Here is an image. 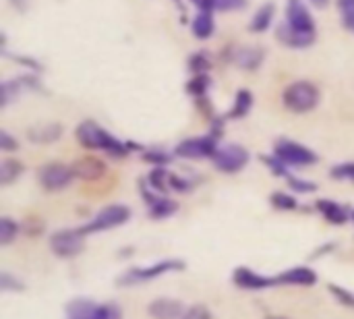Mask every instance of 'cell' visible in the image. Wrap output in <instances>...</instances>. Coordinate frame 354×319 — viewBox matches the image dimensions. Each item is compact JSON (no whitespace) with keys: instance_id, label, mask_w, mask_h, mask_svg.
Masks as SVG:
<instances>
[{"instance_id":"1","label":"cell","mask_w":354,"mask_h":319,"mask_svg":"<svg viewBox=\"0 0 354 319\" xmlns=\"http://www.w3.org/2000/svg\"><path fill=\"white\" fill-rule=\"evenodd\" d=\"M75 137H77L79 145H83L87 149L106 152V154H110L114 158H124L131 152L129 145H127V141H118L106 129H102L95 120H83V122H79L77 129H75Z\"/></svg>"},{"instance_id":"2","label":"cell","mask_w":354,"mask_h":319,"mask_svg":"<svg viewBox=\"0 0 354 319\" xmlns=\"http://www.w3.org/2000/svg\"><path fill=\"white\" fill-rule=\"evenodd\" d=\"M319 98L322 93L311 81H292L282 93V104L295 114H305L319 104Z\"/></svg>"},{"instance_id":"3","label":"cell","mask_w":354,"mask_h":319,"mask_svg":"<svg viewBox=\"0 0 354 319\" xmlns=\"http://www.w3.org/2000/svg\"><path fill=\"white\" fill-rule=\"evenodd\" d=\"M187 266L185 262L180 259H164V262H158L153 266H147V268H133L129 272H124L116 284L118 286H135V284H143V282H149V280H156L164 274H172V272H183Z\"/></svg>"},{"instance_id":"4","label":"cell","mask_w":354,"mask_h":319,"mask_svg":"<svg viewBox=\"0 0 354 319\" xmlns=\"http://www.w3.org/2000/svg\"><path fill=\"white\" fill-rule=\"evenodd\" d=\"M131 218V210L124 203H112L106 206L104 210H100L85 226H81L83 235H95V233H106L112 228H118L122 224H127Z\"/></svg>"},{"instance_id":"5","label":"cell","mask_w":354,"mask_h":319,"mask_svg":"<svg viewBox=\"0 0 354 319\" xmlns=\"http://www.w3.org/2000/svg\"><path fill=\"white\" fill-rule=\"evenodd\" d=\"M274 154L288 166V168H305V166H313L319 162L317 154L292 139H278L274 143Z\"/></svg>"},{"instance_id":"6","label":"cell","mask_w":354,"mask_h":319,"mask_svg":"<svg viewBox=\"0 0 354 319\" xmlns=\"http://www.w3.org/2000/svg\"><path fill=\"white\" fill-rule=\"evenodd\" d=\"M251 160L249 149H245L239 143H226V145H218V149L212 156L214 166L224 172V174H236L241 172Z\"/></svg>"},{"instance_id":"7","label":"cell","mask_w":354,"mask_h":319,"mask_svg":"<svg viewBox=\"0 0 354 319\" xmlns=\"http://www.w3.org/2000/svg\"><path fill=\"white\" fill-rule=\"evenodd\" d=\"M85 237L81 228H62L50 237V249L60 259L77 257L85 249Z\"/></svg>"},{"instance_id":"8","label":"cell","mask_w":354,"mask_h":319,"mask_svg":"<svg viewBox=\"0 0 354 319\" xmlns=\"http://www.w3.org/2000/svg\"><path fill=\"white\" fill-rule=\"evenodd\" d=\"M75 179L77 176L73 172V166H66V164H60V162L44 164L37 170V181H39L41 189L48 191V193H56V191L66 189Z\"/></svg>"},{"instance_id":"9","label":"cell","mask_w":354,"mask_h":319,"mask_svg":"<svg viewBox=\"0 0 354 319\" xmlns=\"http://www.w3.org/2000/svg\"><path fill=\"white\" fill-rule=\"evenodd\" d=\"M220 139L216 135H203V137H189L180 141L174 149V156L185 158V160H201V158H212L214 152L218 149Z\"/></svg>"},{"instance_id":"10","label":"cell","mask_w":354,"mask_h":319,"mask_svg":"<svg viewBox=\"0 0 354 319\" xmlns=\"http://www.w3.org/2000/svg\"><path fill=\"white\" fill-rule=\"evenodd\" d=\"M284 23H288L292 29H297L301 33L317 35L315 21L303 0H286V21Z\"/></svg>"},{"instance_id":"11","label":"cell","mask_w":354,"mask_h":319,"mask_svg":"<svg viewBox=\"0 0 354 319\" xmlns=\"http://www.w3.org/2000/svg\"><path fill=\"white\" fill-rule=\"evenodd\" d=\"M232 282L243 291H266L278 286V276H263L251 268H236L232 272Z\"/></svg>"},{"instance_id":"12","label":"cell","mask_w":354,"mask_h":319,"mask_svg":"<svg viewBox=\"0 0 354 319\" xmlns=\"http://www.w3.org/2000/svg\"><path fill=\"white\" fill-rule=\"evenodd\" d=\"M141 195L147 203V212L153 220H164L170 218L178 212V203L174 199H168L166 195H153L141 185Z\"/></svg>"},{"instance_id":"13","label":"cell","mask_w":354,"mask_h":319,"mask_svg":"<svg viewBox=\"0 0 354 319\" xmlns=\"http://www.w3.org/2000/svg\"><path fill=\"white\" fill-rule=\"evenodd\" d=\"M73 172L77 179L81 181H97L106 174V164L104 160L100 158H93V156H83V158H77L73 164Z\"/></svg>"},{"instance_id":"14","label":"cell","mask_w":354,"mask_h":319,"mask_svg":"<svg viewBox=\"0 0 354 319\" xmlns=\"http://www.w3.org/2000/svg\"><path fill=\"white\" fill-rule=\"evenodd\" d=\"M276 37L282 46L286 48H292V50H303V48H309L317 35H309V33H301L297 29H292L288 23H280L278 29H276Z\"/></svg>"},{"instance_id":"15","label":"cell","mask_w":354,"mask_h":319,"mask_svg":"<svg viewBox=\"0 0 354 319\" xmlns=\"http://www.w3.org/2000/svg\"><path fill=\"white\" fill-rule=\"evenodd\" d=\"M185 311V303L178 299H156L147 307V313L153 319H180Z\"/></svg>"},{"instance_id":"16","label":"cell","mask_w":354,"mask_h":319,"mask_svg":"<svg viewBox=\"0 0 354 319\" xmlns=\"http://www.w3.org/2000/svg\"><path fill=\"white\" fill-rule=\"evenodd\" d=\"M315 210L330 222V224H336V226H342L348 222L351 218V210L344 208L342 203L338 201H332V199H319L315 203Z\"/></svg>"},{"instance_id":"17","label":"cell","mask_w":354,"mask_h":319,"mask_svg":"<svg viewBox=\"0 0 354 319\" xmlns=\"http://www.w3.org/2000/svg\"><path fill=\"white\" fill-rule=\"evenodd\" d=\"M278 282L292 284V286H313V284H317V274L307 266H297V268H290V270L278 274Z\"/></svg>"},{"instance_id":"18","label":"cell","mask_w":354,"mask_h":319,"mask_svg":"<svg viewBox=\"0 0 354 319\" xmlns=\"http://www.w3.org/2000/svg\"><path fill=\"white\" fill-rule=\"evenodd\" d=\"M263 50L261 48H253V46H245V48H236L232 52V62L243 69V71H255L261 66L263 62Z\"/></svg>"},{"instance_id":"19","label":"cell","mask_w":354,"mask_h":319,"mask_svg":"<svg viewBox=\"0 0 354 319\" xmlns=\"http://www.w3.org/2000/svg\"><path fill=\"white\" fill-rule=\"evenodd\" d=\"M100 307L102 305H97L95 301L79 297V299H73L66 305L64 313H66V319H97Z\"/></svg>"},{"instance_id":"20","label":"cell","mask_w":354,"mask_h":319,"mask_svg":"<svg viewBox=\"0 0 354 319\" xmlns=\"http://www.w3.org/2000/svg\"><path fill=\"white\" fill-rule=\"evenodd\" d=\"M274 17H276V4H274V2L261 4V6L255 10L253 19H251V23H249V31H251V33H266V31L272 27Z\"/></svg>"},{"instance_id":"21","label":"cell","mask_w":354,"mask_h":319,"mask_svg":"<svg viewBox=\"0 0 354 319\" xmlns=\"http://www.w3.org/2000/svg\"><path fill=\"white\" fill-rule=\"evenodd\" d=\"M60 135H62V127L56 125V122H52V125H37V127H31L27 131L29 141L41 143V145L44 143H54Z\"/></svg>"},{"instance_id":"22","label":"cell","mask_w":354,"mask_h":319,"mask_svg":"<svg viewBox=\"0 0 354 319\" xmlns=\"http://www.w3.org/2000/svg\"><path fill=\"white\" fill-rule=\"evenodd\" d=\"M216 29V23H214V12L212 10H199L191 23V31L197 39H207L212 37Z\"/></svg>"},{"instance_id":"23","label":"cell","mask_w":354,"mask_h":319,"mask_svg":"<svg viewBox=\"0 0 354 319\" xmlns=\"http://www.w3.org/2000/svg\"><path fill=\"white\" fill-rule=\"evenodd\" d=\"M25 166L19 162V160H12V158H4L0 162V185L2 187H8L12 185L21 174H23Z\"/></svg>"},{"instance_id":"24","label":"cell","mask_w":354,"mask_h":319,"mask_svg":"<svg viewBox=\"0 0 354 319\" xmlns=\"http://www.w3.org/2000/svg\"><path fill=\"white\" fill-rule=\"evenodd\" d=\"M253 108V93L249 89H241L234 98V104L228 112V118H243Z\"/></svg>"},{"instance_id":"25","label":"cell","mask_w":354,"mask_h":319,"mask_svg":"<svg viewBox=\"0 0 354 319\" xmlns=\"http://www.w3.org/2000/svg\"><path fill=\"white\" fill-rule=\"evenodd\" d=\"M27 87L23 79H15V81H4L0 87V106L6 108L12 100H17L21 95V89Z\"/></svg>"},{"instance_id":"26","label":"cell","mask_w":354,"mask_h":319,"mask_svg":"<svg viewBox=\"0 0 354 319\" xmlns=\"http://www.w3.org/2000/svg\"><path fill=\"white\" fill-rule=\"evenodd\" d=\"M170 172H166V168H162V166H158L149 176H147V183H149V187L151 189H156L158 193H166V191H170L172 187H170Z\"/></svg>"},{"instance_id":"27","label":"cell","mask_w":354,"mask_h":319,"mask_svg":"<svg viewBox=\"0 0 354 319\" xmlns=\"http://www.w3.org/2000/svg\"><path fill=\"white\" fill-rule=\"evenodd\" d=\"M17 235H19V224L12 218H6V216L0 218V245L2 247L10 245L17 239Z\"/></svg>"},{"instance_id":"28","label":"cell","mask_w":354,"mask_h":319,"mask_svg":"<svg viewBox=\"0 0 354 319\" xmlns=\"http://www.w3.org/2000/svg\"><path fill=\"white\" fill-rule=\"evenodd\" d=\"M270 203L276 208V210H282V212H295L299 208V201L288 195V193H282V191H276L272 197H270Z\"/></svg>"},{"instance_id":"29","label":"cell","mask_w":354,"mask_h":319,"mask_svg":"<svg viewBox=\"0 0 354 319\" xmlns=\"http://www.w3.org/2000/svg\"><path fill=\"white\" fill-rule=\"evenodd\" d=\"M209 85H212L209 77H207L205 73H201V75H195V77L189 81L187 91H189L191 95H195V98H201V95H205V93H207Z\"/></svg>"},{"instance_id":"30","label":"cell","mask_w":354,"mask_h":319,"mask_svg":"<svg viewBox=\"0 0 354 319\" xmlns=\"http://www.w3.org/2000/svg\"><path fill=\"white\" fill-rule=\"evenodd\" d=\"M209 66H212V60H209V54H207V52H195V54L189 58V69H191L195 75L207 73Z\"/></svg>"},{"instance_id":"31","label":"cell","mask_w":354,"mask_h":319,"mask_svg":"<svg viewBox=\"0 0 354 319\" xmlns=\"http://www.w3.org/2000/svg\"><path fill=\"white\" fill-rule=\"evenodd\" d=\"M288 187L295 191V193H301V195H309V193H315L317 191V185L311 183V181H305V179H299V176H288Z\"/></svg>"},{"instance_id":"32","label":"cell","mask_w":354,"mask_h":319,"mask_svg":"<svg viewBox=\"0 0 354 319\" xmlns=\"http://www.w3.org/2000/svg\"><path fill=\"white\" fill-rule=\"evenodd\" d=\"M261 160H263V164H268L270 168H272V172L276 174V176H284V179H288L290 176V170H288V166L274 154V156H261Z\"/></svg>"},{"instance_id":"33","label":"cell","mask_w":354,"mask_h":319,"mask_svg":"<svg viewBox=\"0 0 354 319\" xmlns=\"http://www.w3.org/2000/svg\"><path fill=\"white\" fill-rule=\"evenodd\" d=\"M328 291L338 299V303H340V305L354 309V295L348 291V289H342L340 284H330V286H328Z\"/></svg>"},{"instance_id":"34","label":"cell","mask_w":354,"mask_h":319,"mask_svg":"<svg viewBox=\"0 0 354 319\" xmlns=\"http://www.w3.org/2000/svg\"><path fill=\"white\" fill-rule=\"evenodd\" d=\"M330 176L336 181H353L354 183V162H344L338 164L330 170Z\"/></svg>"},{"instance_id":"35","label":"cell","mask_w":354,"mask_h":319,"mask_svg":"<svg viewBox=\"0 0 354 319\" xmlns=\"http://www.w3.org/2000/svg\"><path fill=\"white\" fill-rule=\"evenodd\" d=\"M0 289L4 293H21V291H25V284L21 280H17L15 276H10L8 272H2L0 274Z\"/></svg>"},{"instance_id":"36","label":"cell","mask_w":354,"mask_h":319,"mask_svg":"<svg viewBox=\"0 0 354 319\" xmlns=\"http://www.w3.org/2000/svg\"><path fill=\"white\" fill-rule=\"evenodd\" d=\"M249 4V0H216L214 10L218 12H230V10H243Z\"/></svg>"},{"instance_id":"37","label":"cell","mask_w":354,"mask_h":319,"mask_svg":"<svg viewBox=\"0 0 354 319\" xmlns=\"http://www.w3.org/2000/svg\"><path fill=\"white\" fill-rule=\"evenodd\" d=\"M143 160L145 162H151V164H158V166H166V164L172 162L170 154L164 152V149H149V152H145Z\"/></svg>"},{"instance_id":"38","label":"cell","mask_w":354,"mask_h":319,"mask_svg":"<svg viewBox=\"0 0 354 319\" xmlns=\"http://www.w3.org/2000/svg\"><path fill=\"white\" fill-rule=\"evenodd\" d=\"M97 319H122V309L116 303H104L100 307Z\"/></svg>"},{"instance_id":"39","label":"cell","mask_w":354,"mask_h":319,"mask_svg":"<svg viewBox=\"0 0 354 319\" xmlns=\"http://www.w3.org/2000/svg\"><path fill=\"white\" fill-rule=\"evenodd\" d=\"M0 149H2V152H17V149H19V141H17L10 133L2 131V133H0Z\"/></svg>"},{"instance_id":"40","label":"cell","mask_w":354,"mask_h":319,"mask_svg":"<svg viewBox=\"0 0 354 319\" xmlns=\"http://www.w3.org/2000/svg\"><path fill=\"white\" fill-rule=\"evenodd\" d=\"M180 319H212V316H209V311H207L203 305H197V307L187 309V311H185V316H183Z\"/></svg>"},{"instance_id":"41","label":"cell","mask_w":354,"mask_h":319,"mask_svg":"<svg viewBox=\"0 0 354 319\" xmlns=\"http://www.w3.org/2000/svg\"><path fill=\"white\" fill-rule=\"evenodd\" d=\"M342 17H354V0H336Z\"/></svg>"},{"instance_id":"42","label":"cell","mask_w":354,"mask_h":319,"mask_svg":"<svg viewBox=\"0 0 354 319\" xmlns=\"http://www.w3.org/2000/svg\"><path fill=\"white\" fill-rule=\"evenodd\" d=\"M191 2H193L199 10H212V12H216V10H214V2H216V0H191Z\"/></svg>"},{"instance_id":"43","label":"cell","mask_w":354,"mask_h":319,"mask_svg":"<svg viewBox=\"0 0 354 319\" xmlns=\"http://www.w3.org/2000/svg\"><path fill=\"white\" fill-rule=\"evenodd\" d=\"M336 249V245L334 243H328V245H324L322 249H317L315 253H313V257H322V255H326V253H332Z\"/></svg>"},{"instance_id":"44","label":"cell","mask_w":354,"mask_h":319,"mask_svg":"<svg viewBox=\"0 0 354 319\" xmlns=\"http://www.w3.org/2000/svg\"><path fill=\"white\" fill-rule=\"evenodd\" d=\"M342 23H344V27H346L348 31H353L354 33V17H344Z\"/></svg>"},{"instance_id":"45","label":"cell","mask_w":354,"mask_h":319,"mask_svg":"<svg viewBox=\"0 0 354 319\" xmlns=\"http://www.w3.org/2000/svg\"><path fill=\"white\" fill-rule=\"evenodd\" d=\"M315 8H326L330 4V0H309Z\"/></svg>"},{"instance_id":"46","label":"cell","mask_w":354,"mask_h":319,"mask_svg":"<svg viewBox=\"0 0 354 319\" xmlns=\"http://www.w3.org/2000/svg\"><path fill=\"white\" fill-rule=\"evenodd\" d=\"M10 2H12V4H15V6H17V8H19L21 12H23V10L27 8V0H10Z\"/></svg>"},{"instance_id":"47","label":"cell","mask_w":354,"mask_h":319,"mask_svg":"<svg viewBox=\"0 0 354 319\" xmlns=\"http://www.w3.org/2000/svg\"><path fill=\"white\" fill-rule=\"evenodd\" d=\"M266 319H288V318H284V316H270V318H266Z\"/></svg>"},{"instance_id":"48","label":"cell","mask_w":354,"mask_h":319,"mask_svg":"<svg viewBox=\"0 0 354 319\" xmlns=\"http://www.w3.org/2000/svg\"><path fill=\"white\" fill-rule=\"evenodd\" d=\"M351 220H353V222H354V210H353V212H351Z\"/></svg>"}]
</instances>
